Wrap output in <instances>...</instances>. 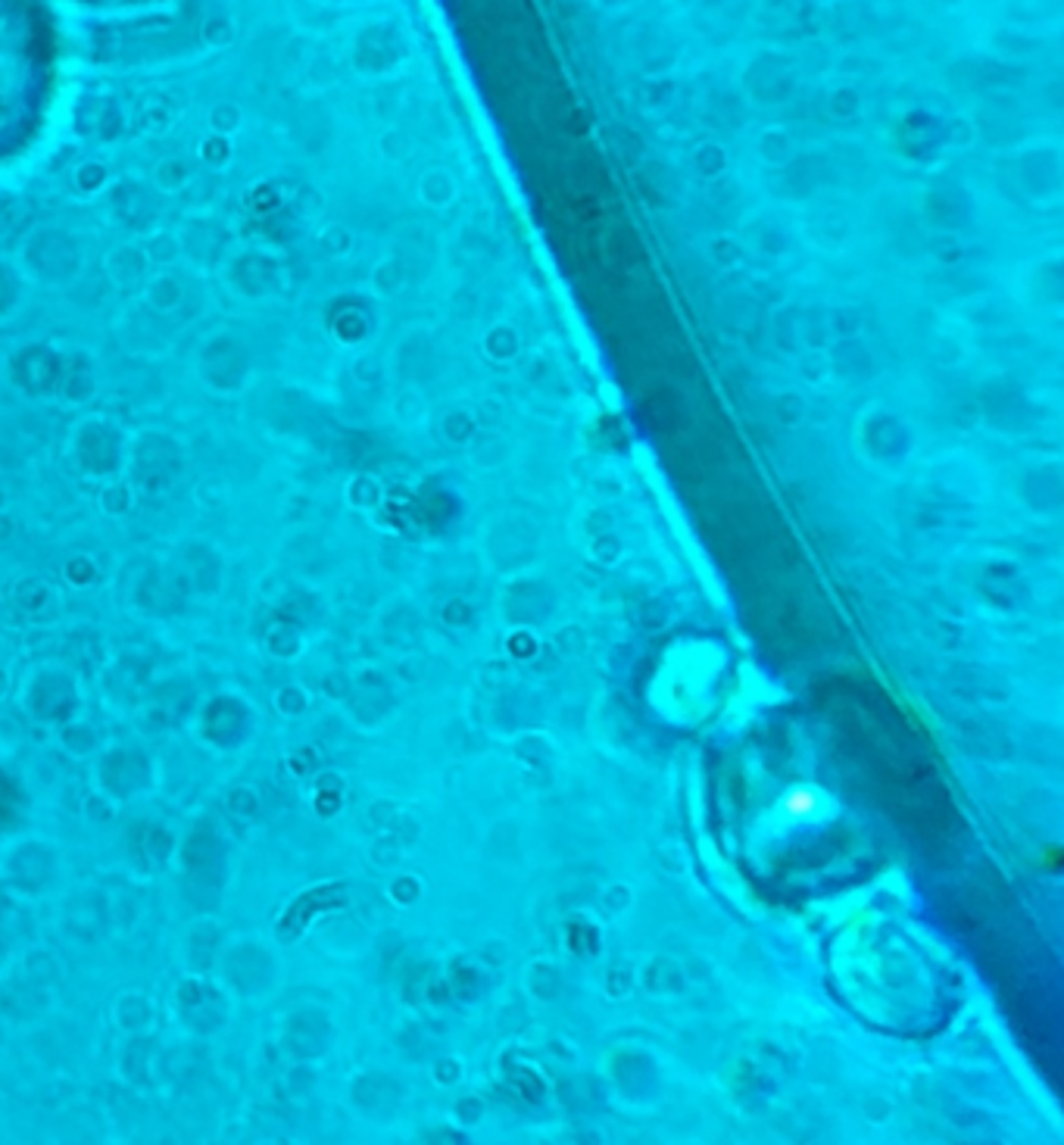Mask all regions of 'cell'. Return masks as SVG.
<instances>
[{"label": "cell", "mask_w": 1064, "mask_h": 1145, "mask_svg": "<svg viewBox=\"0 0 1064 1145\" xmlns=\"http://www.w3.org/2000/svg\"><path fill=\"white\" fill-rule=\"evenodd\" d=\"M643 425L659 435V438H671V435H681V422H684V413H681V400L678 394L656 381V384H646L643 394H640V406H637Z\"/></svg>", "instance_id": "1"}, {"label": "cell", "mask_w": 1064, "mask_h": 1145, "mask_svg": "<svg viewBox=\"0 0 1064 1145\" xmlns=\"http://www.w3.org/2000/svg\"><path fill=\"white\" fill-rule=\"evenodd\" d=\"M665 468L675 475V481L681 487H700L703 484V475H706V465L697 453V443L687 441L684 435H671L665 438Z\"/></svg>", "instance_id": "2"}, {"label": "cell", "mask_w": 1064, "mask_h": 1145, "mask_svg": "<svg viewBox=\"0 0 1064 1145\" xmlns=\"http://www.w3.org/2000/svg\"><path fill=\"white\" fill-rule=\"evenodd\" d=\"M606 250L613 254V263L619 268H637V265L646 263V250H643V241L640 235L630 228V225H613L606 232Z\"/></svg>", "instance_id": "3"}]
</instances>
